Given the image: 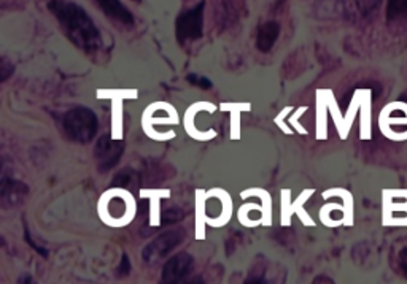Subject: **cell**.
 <instances>
[{
  "mask_svg": "<svg viewBox=\"0 0 407 284\" xmlns=\"http://www.w3.org/2000/svg\"><path fill=\"white\" fill-rule=\"evenodd\" d=\"M48 10L53 13L62 32L75 47L93 53L102 47V35L88 13L80 5L69 0H51Z\"/></svg>",
  "mask_w": 407,
  "mask_h": 284,
  "instance_id": "6da1fadb",
  "label": "cell"
},
{
  "mask_svg": "<svg viewBox=\"0 0 407 284\" xmlns=\"http://www.w3.org/2000/svg\"><path fill=\"white\" fill-rule=\"evenodd\" d=\"M64 132L76 143H89L98 132V116L86 107H76L64 114Z\"/></svg>",
  "mask_w": 407,
  "mask_h": 284,
  "instance_id": "7a4b0ae2",
  "label": "cell"
},
{
  "mask_svg": "<svg viewBox=\"0 0 407 284\" xmlns=\"http://www.w3.org/2000/svg\"><path fill=\"white\" fill-rule=\"evenodd\" d=\"M205 2H199L191 10L183 11L176 21V37L180 43L195 42L202 37Z\"/></svg>",
  "mask_w": 407,
  "mask_h": 284,
  "instance_id": "3957f363",
  "label": "cell"
},
{
  "mask_svg": "<svg viewBox=\"0 0 407 284\" xmlns=\"http://www.w3.org/2000/svg\"><path fill=\"white\" fill-rule=\"evenodd\" d=\"M185 240V232L180 230H169L161 234L159 237L154 238L153 242H150L142 251V257L147 262L158 261L161 257H164L171 253L172 249H176L180 243Z\"/></svg>",
  "mask_w": 407,
  "mask_h": 284,
  "instance_id": "277c9868",
  "label": "cell"
},
{
  "mask_svg": "<svg viewBox=\"0 0 407 284\" xmlns=\"http://www.w3.org/2000/svg\"><path fill=\"white\" fill-rule=\"evenodd\" d=\"M122 151H125V143H122L121 140H113L110 135H102L94 150L99 172L105 173L112 170L113 167L120 162Z\"/></svg>",
  "mask_w": 407,
  "mask_h": 284,
  "instance_id": "5b68a950",
  "label": "cell"
},
{
  "mask_svg": "<svg viewBox=\"0 0 407 284\" xmlns=\"http://www.w3.org/2000/svg\"><path fill=\"white\" fill-rule=\"evenodd\" d=\"M193 266V257L186 253H180L177 256L171 257L166 262L163 268V275H161V284H185L188 278Z\"/></svg>",
  "mask_w": 407,
  "mask_h": 284,
  "instance_id": "8992f818",
  "label": "cell"
},
{
  "mask_svg": "<svg viewBox=\"0 0 407 284\" xmlns=\"http://www.w3.org/2000/svg\"><path fill=\"white\" fill-rule=\"evenodd\" d=\"M28 186L18 182V179L4 178L2 188H0V200H2V205L5 208H10V206L21 203L25 196H28Z\"/></svg>",
  "mask_w": 407,
  "mask_h": 284,
  "instance_id": "52a82bcc",
  "label": "cell"
},
{
  "mask_svg": "<svg viewBox=\"0 0 407 284\" xmlns=\"http://www.w3.org/2000/svg\"><path fill=\"white\" fill-rule=\"evenodd\" d=\"M94 2L101 6L102 11L105 13L108 18L115 19V21H118L125 25L134 24L132 13L129 11L120 0H94Z\"/></svg>",
  "mask_w": 407,
  "mask_h": 284,
  "instance_id": "ba28073f",
  "label": "cell"
},
{
  "mask_svg": "<svg viewBox=\"0 0 407 284\" xmlns=\"http://www.w3.org/2000/svg\"><path fill=\"white\" fill-rule=\"evenodd\" d=\"M280 35V25L275 21H268L260 25L258 29V37H256V47L261 53H268V51L273 49V47L277 42V38Z\"/></svg>",
  "mask_w": 407,
  "mask_h": 284,
  "instance_id": "9c48e42d",
  "label": "cell"
},
{
  "mask_svg": "<svg viewBox=\"0 0 407 284\" xmlns=\"http://www.w3.org/2000/svg\"><path fill=\"white\" fill-rule=\"evenodd\" d=\"M386 19L390 23H407V0H389Z\"/></svg>",
  "mask_w": 407,
  "mask_h": 284,
  "instance_id": "30bf717a",
  "label": "cell"
},
{
  "mask_svg": "<svg viewBox=\"0 0 407 284\" xmlns=\"http://www.w3.org/2000/svg\"><path fill=\"white\" fill-rule=\"evenodd\" d=\"M353 4L361 13V16H371L382 4V0H353Z\"/></svg>",
  "mask_w": 407,
  "mask_h": 284,
  "instance_id": "8fae6325",
  "label": "cell"
},
{
  "mask_svg": "<svg viewBox=\"0 0 407 284\" xmlns=\"http://www.w3.org/2000/svg\"><path fill=\"white\" fill-rule=\"evenodd\" d=\"M135 179V173L132 170H125V172H121L116 175V178L113 179V186H127L131 182H134Z\"/></svg>",
  "mask_w": 407,
  "mask_h": 284,
  "instance_id": "7c38bea8",
  "label": "cell"
},
{
  "mask_svg": "<svg viewBox=\"0 0 407 284\" xmlns=\"http://www.w3.org/2000/svg\"><path fill=\"white\" fill-rule=\"evenodd\" d=\"M24 240L28 242L30 244V248H34L38 254H40L42 257H48V251L42 248L40 244H37L34 240H32V237H30V232L28 230V227H25V224H24Z\"/></svg>",
  "mask_w": 407,
  "mask_h": 284,
  "instance_id": "4fadbf2b",
  "label": "cell"
},
{
  "mask_svg": "<svg viewBox=\"0 0 407 284\" xmlns=\"http://www.w3.org/2000/svg\"><path fill=\"white\" fill-rule=\"evenodd\" d=\"M188 78V81L191 83V85H196L199 86L201 89H210L212 88V83L210 80H207L204 78V76H197V75H188L186 76Z\"/></svg>",
  "mask_w": 407,
  "mask_h": 284,
  "instance_id": "5bb4252c",
  "label": "cell"
},
{
  "mask_svg": "<svg viewBox=\"0 0 407 284\" xmlns=\"http://www.w3.org/2000/svg\"><path fill=\"white\" fill-rule=\"evenodd\" d=\"M13 70H15L13 64H10L5 59V57H2V61H0V78H2V81L8 78V76L13 73Z\"/></svg>",
  "mask_w": 407,
  "mask_h": 284,
  "instance_id": "9a60e30c",
  "label": "cell"
},
{
  "mask_svg": "<svg viewBox=\"0 0 407 284\" xmlns=\"http://www.w3.org/2000/svg\"><path fill=\"white\" fill-rule=\"evenodd\" d=\"M129 272H131V261H129L127 254H122V259L118 267V272L116 273H118V276H127Z\"/></svg>",
  "mask_w": 407,
  "mask_h": 284,
  "instance_id": "2e32d148",
  "label": "cell"
},
{
  "mask_svg": "<svg viewBox=\"0 0 407 284\" xmlns=\"http://www.w3.org/2000/svg\"><path fill=\"white\" fill-rule=\"evenodd\" d=\"M399 268H401L403 275L407 278V247L401 249V253H399Z\"/></svg>",
  "mask_w": 407,
  "mask_h": 284,
  "instance_id": "e0dca14e",
  "label": "cell"
},
{
  "mask_svg": "<svg viewBox=\"0 0 407 284\" xmlns=\"http://www.w3.org/2000/svg\"><path fill=\"white\" fill-rule=\"evenodd\" d=\"M243 284H268V281L264 278V275H251L250 278L243 281Z\"/></svg>",
  "mask_w": 407,
  "mask_h": 284,
  "instance_id": "ac0fdd59",
  "label": "cell"
},
{
  "mask_svg": "<svg viewBox=\"0 0 407 284\" xmlns=\"http://www.w3.org/2000/svg\"><path fill=\"white\" fill-rule=\"evenodd\" d=\"M21 284H35V281L32 280L30 275H24L21 278Z\"/></svg>",
  "mask_w": 407,
  "mask_h": 284,
  "instance_id": "d6986e66",
  "label": "cell"
},
{
  "mask_svg": "<svg viewBox=\"0 0 407 284\" xmlns=\"http://www.w3.org/2000/svg\"><path fill=\"white\" fill-rule=\"evenodd\" d=\"M185 284H204V281H202L201 276H196V278H193V280H190V281H186Z\"/></svg>",
  "mask_w": 407,
  "mask_h": 284,
  "instance_id": "ffe728a7",
  "label": "cell"
},
{
  "mask_svg": "<svg viewBox=\"0 0 407 284\" xmlns=\"http://www.w3.org/2000/svg\"><path fill=\"white\" fill-rule=\"evenodd\" d=\"M135 2H142V0H135Z\"/></svg>",
  "mask_w": 407,
  "mask_h": 284,
  "instance_id": "44dd1931",
  "label": "cell"
}]
</instances>
